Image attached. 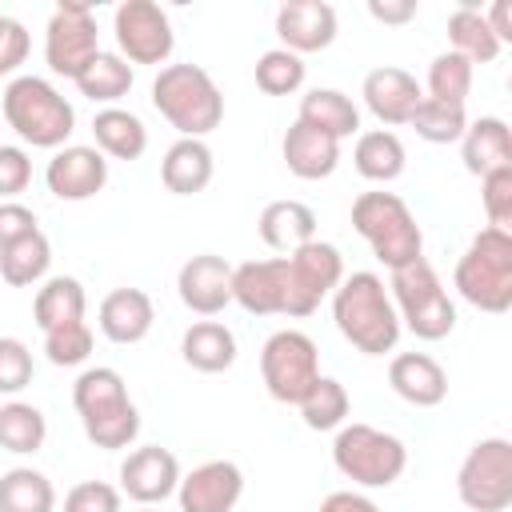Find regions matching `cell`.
<instances>
[{
	"instance_id": "cell-1",
	"label": "cell",
	"mask_w": 512,
	"mask_h": 512,
	"mask_svg": "<svg viewBox=\"0 0 512 512\" xmlns=\"http://www.w3.org/2000/svg\"><path fill=\"white\" fill-rule=\"evenodd\" d=\"M332 320L340 336L364 352V356H384L400 340V316L392 308V296L376 272H352L336 284L332 292Z\"/></svg>"
},
{
	"instance_id": "cell-2",
	"label": "cell",
	"mask_w": 512,
	"mask_h": 512,
	"mask_svg": "<svg viewBox=\"0 0 512 512\" xmlns=\"http://www.w3.org/2000/svg\"><path fill=\"white\" fill-rule=\"evenodd\" d=\"M72 408L80 416V428L84 436L96 444V448H128L136 436H140V412L128 396V384L116 368L108 364H96V368H84L72 384Z\"/></svg>"
},
{
	"instance_id": "cell-3",
	"label": "cell",
	"mask_w": 512,
	"mask_h": 512,
	"mask_svg": "<svg viewBox=\"0 0 512 512\" xmlns=\"http://www.w3.org/2000/svg\"><path fill=\"white\" fill-rule=\"evenodd\" d=\"M8 128L32 144V148H64L76 132V108L72 100L44 76H12L0 96Z\"/></svg>"
},
{
	"instance_id": "cell-4",
	"label": "cell",
	"mask_w": 512,
	"mask_h": 512,
	"mask_svg": "<svg viewBox=\"0 0 512 512\" xmlns=\"http://www.w3.org/2000/svg\"><path fill=\"white\" fill-rule=\"evenodd\" d=\"M152 108L184 140H204L224 120V96L200 64H164L152 80Z\"/></svg>"
},
{
	"instance_id": "cell-5",
	"label": "cell",
	"mask_w": 512,
	"mask_h": 512,
	"mask_svg": "<svg viewBox=\"0 0 512 512\" xmlns=\"http://www.w3.org/2000/svg\"><path fill=\"white\" fill-rule=\"evenodd\" d=\"M452 288L460 300H468L480 312H508L512 308V232L500 228H480L464 256L456 260Z\"/></svg>"
},
{
	"instance_id": "cell-6",
	"label": "cell",
	"mask_w": 512,
	"mask_h": 512,
	"mask_svg": "<svg viewBox=\"0 0 512 512\" xmlns=\"http://www.w3.org/2000/svg\"><path fill=\"white\" fill-rule=\"evenodd\" d=\"M352 228L364 236V244L388 272L424 256V232L396 192H360L352 200Z\"/></svg>"
},
{
	"instance_id": "cell-7",
	"label": "cell",
	"mask_w": 512,
	"mask_h": 512,
	"mask_svg": "<svg viewBox=\"0 0 512 512\" xmlns=\"http://www.w3.org/2000/svg\"><path fill=\"white\" fill-rule=\"evenodd\" d=\"M388 296L400 316V328H408L416 340H444L456 328V304L440 272L428 264V256H416L412 264L392 268Z\"/></svg>"
},
{
	"instance_id": "cell-8",
	"label": "cell",
	"mask_w": 512,
	"mask_h": 512,
	"mask_svg": "<svg viewBox=\"0 0 512 512\" xmlns=\"http://www.w3.org/2000/svg\"><path fill=\"white\" fill-rule=\"evenodd\" d=\"M332 464L344 480L360 488H388L408 468V448L400 436L376 424H340L332 440Z\"/></svg>"
},
{
	"instance_id": "cell-9",
	"label": "cell",
	"mask_w": 512,
	"mask_h": 512,
	"mask_svg": "<svg viewBox=\"0 0 512 512\" xmlns=\"http://www.w3.org/2000/svg\"><path fill=\"white\" fill-rule=\"evenodd\" d=\"M260 380L272 400L300 404L308 388L320 380V352L316 340L300 328H280L260 348Z\"/></svg>"
},
{
	"instance_id": "cell-10",
	"label": "cell",
	"mask_w": 512,
	"mask_h": 512,
	"mask_svg": "<svg viewBox=\"0 0 512 512\" xmlns=\"http://www.w3.org/2000/svg\"><path fill=\"white\" fill-rule=\"evenodd\" d=\"M456 496L468 512H504L512 504V440H476L456 468Z\"/></svg>"
},
{
	"instance_id": "cell-11",
	"label": "cell",
	"mask_w": 512,
	"mask_h": 512,
	"mask_svg": "<svg viewBox=\"0 0 512 512\" xmlns=\"http://www.w3.org/2000/svg\"><path fill=\"white\" fill-rule=\"evenodd\" d=\"M100 52L96 16L84 0H60L44 28V64L52 76L76 80L80 68Z\"/></svg>"
},
{
	"instance_id": "cell-12",
	"label": "cell",
	"mask_w": 512,
	"mask_h": 512,
	"mask_svg": "<svg viewBox=\"0 0 512 512\" xmlns=\"http://www.w3.org/2000/svg\"><path fill=\"white\" fill-rule=\"evenodd\" d=\"M288 264V316H312L324 296L344 280V256L328 240H308L304 248L284 256Z\"/></svg>"
},
{
	"instance_id": "cell-13",
	"label": "cell",
	"mask_w": 512,
	"mask_h": 512,
	"mask_svg": "<svg viewBox=\"0 0 512 512\" xmlns=\"http://www.w3.org/2000/svg\"><path fill=\"white\" fill-rule=\"evenodd\" d=\"M112 32L128 64H168L176 48L172 20L156 0H124L112 16Z\"/></svg>"
},
{
	"instance_id": "cell-14",
	"label": "cell",
	"mask_w": 512,
	"mask_h": 512,
	"mask_svg": "<svg viewBox=\"0 0 512 512\" xmlns=\"http://www.w3.org/2000/svg\"><path fill=\"white\" fill-rule=\"evenodd\" d=\"M44 184L56 200H92L96 192H104L108 184V160L100 148L88 144H64L52 152L48 168H44Z\"/></svg>"
},
{
	"instance_id": "cell-15",
	"label": "cell",
	"mask_w": 512,
	"mask_h": 512,
	"mask_svg": "<svg viewBox=\"0 0 512 512\" xmlns=\"http://www.w3.org/2000/svg\"><path fill=\"white\" fill-rule=\"evenodd\" d=\"M176 484H180V460L160 444L132 448L120 464V496L136 500L140 508L164 504L176 492Z\"/></svg>"
},
{
	"instance_id": "cell-16",
	"label": "cell",
	"mask_w": 512,
	"mask_h": 512,
	"mask_svg": "<svg viewBox=\"0 0 512 512\" xmlns=\"http://www.w3.org/2000/svg\"><path fill=\"white\" fill-rule=\"evenodd\" d=\"M244 496V472L236 460H204L176 484L180 512H232Z\"/></svg>"
},
{
	"instance_id": "cell-17",
	"label": "cell",
	"mask_w": 512,
	"mask_h": 512,
	"mask_svg": "<svg viewBox=\"0 0 512 512\" xmlns=\"http://www.w3.org/2000/svg\"><path fill=\"white\" fill-rule=\"evenodd\" d=\"M232 304L252 316H288V264L284 256L244 260L232 268Z\"/></svg>"
},
{
	"instance_id": "cell-18",
	"label": "cell",
	"mask_w": 512,
	"mask_h": 512,
	"mask_svg": "<svg viewBox=\"0 0 512 512\" xmlns=\"http://www.w3.org/2000/svg\"><path fill=\"white\" fill-rule=\"evenodd\" d=\"M180 304L196 316H216L232 304V264L216 252H200L180 264L176 272Z\"/></svg>"
},
{
	"instance_id": "cell-19",
	"label": "cell",
	"mask_w": 512,
	"mask_h": 512,
	"mask_svg": "<svg viewBox=\"0 0 512 512\" xmlns=\"http://www.w3.org/2000/svg\"><path fill=\"white\" fill-rule=\"evenodd\" d=\"M360 96H364V108H368L380 124L396 128V124H408V120H412V112H416L420 100H424V88H420V80H416L412 72H404V68H396V64H380V68H372V72L364 76Z\"/></svg>"
},
{
	"instance_id": "cell-20",
	"label": "cell",
	"mask_w": 512,
	"mask_h": 512,
	"mask_svg": "<svg viewBox=\"0 0 512 512\" xmlns=\"http://www.w3.org/2000/svg\"><path fill=\"white\" fill-rule=\"evenodd\" d=\"M276 36L280 48L296 52L300 60L308 52H324L336 40V8L324 0H288L276 8Z\"/></svg>"
},
{
	"instance_id": "cell-21",
	"label": "cell",
	"mask_w": 512,
	"mask_h": 512,
	"mask_svg": "<svg viewBox=\"0 0 512 512\" xmlns=\"http://www.w3.org/2000/svg\"><path fill=\"white\" fill-rule=\"evenodd\" d=\"M388 384L412 408H436L448 396V372L428 352H396L388 364Z\"/></svg>"
},
{
	"instance_id": "cell-22",
	"label": "cell",
	"mask_w": 512,
	"mask_h": 512,
	"mask_svg": "<svg viewBox=\"0 0 512 512\" xmlns=\"http://www.w3.org/2000/svg\"><path fill=\"white\" fill-rule=\"evenodd\" d=\"M152 320L156 308L144 288H112L96 312V324L112 344H140L152 332Z\"/></svg>"
},
{
	"instance_id": "cell-23",
	"label": "cell",
	"mask_w": 512,
	"mask_h": 512,
	"mask_svg": "<svg viewBox=\"0 0 512 512\" xmlns=\"http://www.w3.org/2000/svg\"><path fill=\"white\" fill-rule=\"evenodd\" d=\"M280 156H284V164H288L292 176H300V180H324L340 164V140H332V136L308 128V124L292 120L288 132H284V140H280Z\"/></svg>"
},
{
	"instance_id": "cell-24",
	"label": "cell",
	"mask_w": 512,
	"mask_h": 512,
	"mask_svg": "<svg viewBox=\"0 0 512 512\" xmlns=\"http://www.w3.org/2000/svg\"><path fill=\"white\" fill-rule=\"evenodd\" d=\"M460 160L472 176H488L496 168H512V128L500 116H480L460 136Z\"/></svg>"
},
{
	"instance_id": "cell-25",
	"label": "cell",
	"mask_w": 512,
	"mask_h": 512,
	"mask_svg": "<svg viewBox=\"0 0 512 512\" xmlns=\"http://www.w3.org/2000/svg\"><path fill=\"white\" fill-rule=\"evenodd\" d=\"M212 172H216V160H212V148L204 140H176L164 160H160V180L168 192L176 196H196L212 184Z\"/></svg>"
},
{
	"instance_id": "cell-26",
	"label": "cell",
	"mask_w": 512,
	"mask_h": 512,
	"mask_svg": "<svg viewBox=\"0 0 512 512\" xmlns=\"http://www.w3.org/2000/svg\"><path fill=\"white\" fill-rule=\"evenodd\" d=\"M256 228H260V240L272 252L288 256V252L304 248L308 240H316V212L300 200H272V204H264Z\"/></svg>"
},
{
	"instance_id": "cell-27",
	"label": "cell",
	"mask_w": 512,
	"mask_h": 512,
	"mask_svg": "<svg viewBox=\"0 0 512 512\" xmlns=\"http://www.w3.org/2000/svg\"><path fill=\"white\" fill-rule=\"evenodd\" d=\"M296 120L332 136V140H348L360 132V108L352 104V96H344L340 88H312L300 96Z\"/></svg>"
},
{
	"instance_id": "cell-28",
	"label": "cell",
	"mask_w": 512,
	"mask_h": 512,
	"mask_svg": "<svg viewBox=\"0 0 512 512\" xmlns=\"http://www.w3.org/2000/svg\"><path fill=\"white\" fill-rule=\"evenodd\" d=\"M180 356L196 372H228L236 364V332L224 320H196L180 336Z\"/></svg>"
},
{
	"instance_id": "cell-29",
	"label": "cell",
	"mask_w": 512,
	"mask_h": 512,
	"mask_svg": "<svg viewBox=\"0 0 512 512\" xmlns=\"http://www.w3.org/2000/svg\"><path fill=\"white\" fill-rule=\"evenodd\" d=\"M352 164L364 180L372 184H392L404 176V164H408V152H404V140L392 132V128H372V132H360L356 136V148H352Z\"/></svg>"
},
{
	"instance_id": "cell-30",
	"label": "cell",
	"mask_w": 512,
	"mask_h": 512,
	"mask_svg": "<svg viewBox=\"0 0 512 512\" xmlns=\"http://www.w3.org/2000/svg\"><path fill=\"white\" fill-rule=\"evenodd\" d=\"M132 64L120 56V52H96L84 68H80V76L72 80L76 88H80V96H88L92 104H104V108H116L128 92H132Z\"/></svg>"
},
{
	"instance_id": "cell-31",
	"label": "cell",
	"mask_w": 512,
	"mask_h": 512,
	"mask_svg": "<svg viewBox=\"0 0 512 512\" xmlns=\"http://www.w3.org/2000/svg\"><path fill=\"white\" fill-rule=\"evenodd\" d=\"M92 136H96V148L112 160H140L144 148H148V128L136 112L128 108H100L92 116Z\"/></svg>"
},
{
	"instance_id": "cell-32",
	"label": "cell",
	"mask_w": 512,
	"mask_h": 512,
	"mask_svg": "<svg viewBox=\"0 0 512 512\" xmlns=\"http://www.w3.org/2000/svg\"><path fill=\"white\" fill-rule=\"evenodd\" d=\"M84 308H88V296H84V284H80L76 276H48V280L36 288L32 320H36L40 332H48V328L84 320Z\"/></svg>"
},
{
	"instance_id": "cell-33",
	"label": "cell",
	"mask_w": 512,
	"mask_h": 512,
	"mask_svg": "<svg viewBox=\"0 0 512 512\" xmlns=\"http://www.w3.org/2000/svg\"><path fill=\"white\" fill-rule=\"evenodd\" d=\"M448 40H452V52L464 56L472 68H476V64H492V60L500 56V48H504V44L492 36L484 12L472 8V4H460V8L448 16Z\"/></svg>"
},
{
	"instance_id": "cell-34",
	"label": "cell",
	"mask_w": 512,
	"mask_h": 512,
	"mask_svg": "<svg viewBox=\"0 0 512 512\" xmlns=\"http://www.w3.org/2000/svg\"><path fill=\"white\" fill-rule=\"evenodd\" d=\"M48 440V420L36 404L28 400H4L0 404V448L16 456L40 452Z\"/></svg>"
},
{
	"instance_id": "cell-35",
	"label": "cell",
	"mask_w": 512,
	"mask_h": 512,
	"mask_svg": "<svg viewBox=\"0 0 512 512\" xmlns=\"http://www.w3.org/2000/svg\"><path fill=\"white\" fill-rule=\"evenodd\" d=\"M48 264H52V244H48V236H44L40 228H36L32 236H24V240L0 248V276H4V284H12V288H32V284H40V280L48 276Z\"/></svg>"
},
{
	"instance_id": "cell-36",
	"label": "cell",
	"mask_w": 512,
	"mask_h": 512,
	"mask_svg": "<svg viewBox=\"0 0 512 512\" xmlns=\"http://www.w3.org/2000/svg\"><path fill=\"white\" fill-rule=\"evenodd\" d=\"M0 512H56V488L40 468H8L0 476Z\"/></svg>"
},
{
	"instance_id": "cell-37",
	"label": "cell",
	"mask_w": 512,
	"mask_h": 512,
	"mask_svg": "<svg viewBox=\"0 0 512 512\" xmlns=\"http://www.w3.org/2000/svg\"><path fill=\"white\" fill-rule=\"evenodd\" d=\"M296 408H300V420H304L312 432H336L340 424H348L352 396H348V388H344L336 376H320Z\"/></svg>"
},
{
	"instance_id": "cell-38",
	"label": "cell",
	"mask_w": 512,
	"mask_h": 512,
	"mask_svg": "<svg viewBox=\"0 0 512 512\" xmlns=\"http://www.w3.org/2000/svg\"><path fill=\"white\" fill-rule=\"evenodd\" d=\"M472 64L464 60V56H456L452 48L448 52H440L432 64H428V80H424V96L428 100H440V104H456V108H464V100H468V92H472Z\"/></svg>"
},
{
	"instance_id": "cell-39",
	"label": "cell",
	"mask_w": 512,
	"mask_h": 512,
	"mask_svg": "<svg viewBox=\"0 0 512 512\" xmlns=\"http://www.w3.org/2000/svg\"><path fill=\"white\" fill-rule=\"evenodd\" d=\"M408 124H412L416 136L428 140V144H460V136H464V128H468V112L456 108V104H440V100H428V96H424Z\"/></svg>"
},
{
	"instance_id": "cell-40",
	"label": "cell",
	"mask_w": 512,
	"mask_h": 512,
	"mask_svg": "<svg viewBox=\"0 0 512 512\" xmlns=\"http://www.w3.org/2000/svg\"><path fill=\"white\" fill-rule=\"evenodd\" d=\"M304 60L288 48H268L260 60H256V88L268 92V96H292L300 84H304Z\"/></svg>"
},
{
	"instance_id": "cell-41",
	"label": "cell",
	"mask_w": 512,
	"mask_h": 512,
	"mask_svg": "<svg viewBox=\"0 0 512 512\" xmlns=\"http://www.w3.org/2000/svg\"><path fill=\"white\" fill-rule=\"evenodd\" d=\"M44 356L56 364V368H76L92 356V328L88 320H72V324H60V328H48L44 332Z\"/></svg>"
},
{
	"instance_id": "cell-42",
	"label": "cell",
	"mask_w": 512,
	"mask_h": 512,
	"mask_svg": "<svg viewBox=\"0 0 512 512\" xmlns=\"http://www.w3.org/2000/svg\"><path fill=\"white\" fill-rule=\"evenodd\" d=\"M480 204H484L488 228L512 232V168H496L480 176Z\"/></svg>"
},
{
	"instance_id": "cell-43",
	"label": "cell",
	"mask_w": 512,
	"mask_h": 512,
	"mask_svg": "<svg viewBox=\"0 0 512 512\" xmlns=\"http://www.w3.org/2000/svg\"><path fill=\"white\" fill-rule=\"evenodd\" d=\"M32 352L20 336H0V396H16L32 384Z\"/></svg>"
},
{
	"instance_id": "cell-44",
	"label": "cell",
	"mask_w": 512,
	"mask_h": 512,
	"mask_svg": "<svg viewBox=\"0 0 512 512\" xmlns=\"http://www.w3.org/2000/svg\"><path fill=\"white\" fill-rule=\"evenodd\" d=\"M120 504H124V496L108 480H80L64 496V512H120Z\"/></svg>"
},
{
	"instance_id": "cell-45",
	"label": "cell",
	"mask_w": 512,
	"mask_h": 512,
	"mask_svg": "<svg viewBox=\"0 0 512 512\" xmlns=\"http://www.w3.org/2000/svg\"><path fill=\"white\" fill-rule=\"evenodd\" d=\"M32 184V156L20 144H0V200H16Z\"/></svg>"
},
{
	"instance_id": "cell-46",
	"label": "cell",
	"mask_w": 512,
	"mask_h": 512,
	"mask_svg": "<svg viewBox=\"0 0 512 512\" xmlns=\"http://www.w3.org/2000/svg\"><path fill=\"white\" fill-rule=\"evenodd\" d=\"M28 60V32L20 20L0 12V76H12Z\"/></svg>"
},
{
	"instance_id": "cell-47",
	"label": "cell",
	"mask_w": 512,
	"mask_h": 512,
	"mask_svg": "<svg viewBox=\"0 0 512 512\" xmlns=\"http://www.w3.org/2000/svg\"><path fill=\"white\" fill-rule=\"evenodd\" d=\"M36 232V212L20 200H0V248L24 240Z\"/></svg>"
},
{
	"instance_id": "cell-48",
	"label": "cell",
	"mask_w": 512,
	"mask_h": 512,
	"mask_svg": "<svg viewBox=\"0 0 512 512\" xmlns=\"http://www.w3.org/2000/svg\"><path fill=\"white\" fill-rule=\"evenodd\" d=\"M316 512H384L376 500H368L364 492H352V488H340V492H328L320 500Z\"/></svg>"
},
{
	"instance_id": "cell-49",
	"label": "cell",
	"mask_w": 512,
	"mask_h": 512,
	"mask_svg": "<svg viewBox=\"0 0 512 512\" xmlns=\"http://www.w3.org/2000/svg\"><path fill=\"white\" fill-rule=\"evenodd\" d=\"M416 0H368V16L380 24H408L416 20Z\"/></svg>"
},
{
	"instance_id": "cell-50",
	"label": "cell",
	"mask_w": 512,
	"mask_h": 512,
	"mask_svg": "<svg viewBox=\"0 0 512 512\" xmlns=\"http://www.w3.org/2000/svg\"><path fill=\"white\" fill-rule=\"evenodd\" d=\"M484 20H488V28H492V36H496L500 44H512V4H508V0H496V4L484 12Z\"/></svg>"
},
{
	"instance_id": "cell-51",
	"label": "cell",
	"mask_w": 512,
	"mask_h": 512,
	"mask_svg": "<svg viewBox=\"0 0 512 512\" xmlns=\"http://www.w3.org/2000/svg\"><path fill=\"white\" fill-rule=\"evenodd\" d=\"M140 512H160V508H156V504H148V508H140Z\"/></svg>"
}]
</instances>
